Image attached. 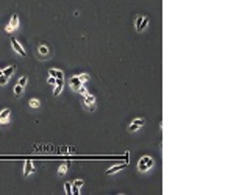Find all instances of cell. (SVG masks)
<instances>
[{"label":"cell","instance_id":"cell-1","mask_svg":"<svg viewBox=\"0 0 239 195\" xmlns=\"http://www.w3.org/2000/svg\"><path fill=\"white\" fill-rule=\"evenodd\" d=\"M153 167H155V159L152 158V156H142V158L138 161V170L142 172V173L150 172Z\"/></svg>","mask_w":239,"mask_h":195},{"label":"cell","instance_id":"cell-2","mask_svg":"<svg viewBox=\"0 0 239 195\" xmlns=\"http://www.w3.org/2000/svg\"><path fill=\"white\" fill-rule=\"evenodd\" d=\"M17 27H19V16L17 14H13L9 17V22L6 23V27H5V31L6 33H13L14 30H17Z\"/></svg>","mask_w":239,"mask_h":195},{"label":"cell","instance_id":"cell-3","mask_svg":"<svg viewBox=\"0 0 239 195\" xmlns=\"http://www.w3.org/2000/svg\"><path fill=\"white\" fill-rule=\"evenodd\" d=\"M38 56L41 58V59H49L52 56V50L42 42V44H39L38 45Z\"/></svg>","mask_w":239,"mask_h":195},{"label":"cell","instance_id":"cell-4","mask_svg":"<svg viewBox=\"0 0 239 195\" xmlns=\"http://www.w3.org/2000/svg\"><path fill=\"white\" fill-rule=\"evenodd\" d=\"M83 105L88 111H96V97L92 94H86L83 98Z\"/></svg>","mask_w":239,"mask_h":195},{"label":"cell","instance_id":"cell-5","mask_svg":"<svg viewBox=\"0 0 239 195\" xmlns=\"http://www.w3.org/2000/svg\"><path fill=\"white\" fill-rule=\"evenodd\" d=\"M11 45H13V48H14V51H16L17 55H20L22 58H24V56H27V51H25L24 45L17 41L16 37H11Z\"/></svg>","mask_w":239,"mask_h":195},{"label":"cell","instance_id":"cell-6","mask_svg":"<svg viewBox=\"0 0 239 195\" xmlns=\"http://www.w3.org/2000/svg\"><path fill=\"white\" fill-rule=\"evenodd\" d=\"M81 84H83V83L80 81L78 75H74V76L69 78V86H71V89L74 90V92H78V89H80V86H81Z\"/></svg>","mask_w":239,"mask_h":195},{"label":"cell","instance_id":"cell-7","mask_svg":"<svg viewBox=\"0 0 239 195\" xmlns=\"http://www.w3.org/2000/svg\"><path fill=\"white\" fill-rule=\"evenodd\" d=\"M9 117H11V109L9 108H5L0 111V125H5L9 122Z\"/></svg>","mask_w":239,"mask_h":195},{"label":"cell","instance_id":"cell-8","mask_svg":"<svg viewBox=\"0 0 239 195\" xmlns=\"http://www.w3.org/2000/svg\"><path fill=\"white\" fill-rule=\"evenodd\" d=\"M33 172H34V162H33L31 159H27V161H25V167H24V175L28 176V175L33 173Z\"/></svg>","mask_w":239,"mask_h":195},{"label":"cell","instance_id":"cell-9","mask_svg":"<svg viewBox=\"0 0 239 195\" xmlns=\"http://www.w3.org/2000/svg\"><path fill=\"white\" fill-rule=\"evenodd\" d=\"M83 184H85V181H83L81 178L75 179L74 183H72V192H71V195H78V193H80L78 190H80V187H81Z\"/></svg>","mask_w":239,"mask_h":195},{"label":"cell","instance_id":"cell-10","mask_svg":"<svg viewBox=\"0 0 239 195\" xmlns=\"http://www.w3.org/2000/svg\"><path fill=\"white\" fill-rule=\"evenodd\" d=\"M125 167H127V161H125V162H122V164L113 165L111 168H108V170H106V175H114L116 172H121V170H124Z\"/></svg>","mask_w":239,"mask_h":195},{"label":"cell","instance_id":"cell-11","mask_svg":"<svg viewBox=\"0 0 239 195\" xmlns=\"http://www.w3.org/2000/svg\"><path fill=\"white\" fill-rule=\"evenodd\" d=\"M55 86V89H53V94H55V97L56 95H60L61 92H63V89H64V80H56V83L53 84Z\"/></svg>","mask_w":239,"mask_h":195},{"label":"cell","instance_id":"cell-12","mask_svg":"<svg viewBox=\"0 0 239 195\" xmlns=\"http://www.w3.org/2000/svg\"><path fill=\"white\" fill-rule=\"evenodd\" d=\"M49 75L50 76H55L56 80H64V72L60 70V69H50L49 70Z\"/></svg>","mask_w":239,"mask_h":195},{"label":"cell","instance_id":"cell-13","mask_svg":"<svg viewBox=\"0 0 239 195\" xmlns=\"http://www.w3.org/2000/svg\"><path fill=\"white\" fill-rule=\"evenodd\" d=\"M3 70V75L6 76V78H9L13 73H14V70H16V66H8V67H5V69H2Z\"/></svg>","mask_w":239,"mask_h":195},{"label":"cell","instance_id":"cell-14","mask_svg":"<svg viewBox=\"0 0 239 195\" xmlns=\"http://www.w3.org/2000/svg\"><path fill=\"white\" fill-rule=\"evenodd\" d=\"M149 17H145V16H142V22H141V25H139V30L138 31H142V30H145V28H147L149 27Z\"/></svg>","mask_w":239,"mask_h":195},{"label":"cell","instance_id":"cell-15","mask_svg":"<svg viewBox=\"0 0 239 195\" xmlns=\"http://www.w3.org/2000/svg\"><path fill=\"white\" fill-rule=\"evenodd\" d=\"M28 105H30V108H33V109H38L39 106H41V101H39L38 98H30Z\"/></svg>","mask_w":239,"mask_h":195},{"label":"cell","instance_id":"cell-16","mask_svg":"<svg viewBox=\"0 0 239 195\" xmlns=\"http://www.w3.org/2000/svg\"><path fill=\"white\" fill-rule=\"evenodd\" d=\"M24 86H20V84H16L14 86V95L16 97H22V94H24Z\"/></svg>","mask_w":239,"mask_h":195},{"label":"cell","instance_id":"cell-17","mask_svg":"<svg viewBox=\"0 0 239 195\" xmlns=\"http://www.w3.org/2000/svg\"><path fill=\"white\" fill-rule=\"evenodd\" d=\"M131 123H135V125H138V126H144V125H145V120L141 119V117H136V119H133Z\"/></svg>","mask_w":239,"mask_h":195},{"label":"cell","instance_id":"cell-18","mask_svg":"<svg viewBox=\"0 0 239 195\" xmlns=\"http://www.w3.org/2000/svg\"><path fill=\"white\" fill-rule=\"evenodd\" d=\"M27 83H28V78H27V75H22L20 78H19V83L17 84H20V86H27Z\"/></svg>","mask_w":239,"mask_h":195},{"label":"cell","instance_id":"cell-19","mask_svg":"<svg viewBox=\"0 0 239 195\" xmlns=\"http://www.w3.org/2000/svg\"><path fill=\"white\" fill-rule=\"evenodd\" d=\"M78 78H80V81H81V83L85 84V83H86V81L89 80V78H91V76H89L88 73H80V75H78Z\"/></svg>","mask_w":239,"mask_h":195},{"label":"cell","instance_id":"cell-20","mask_svg":"<svg viewBox=\"0 0 239 195\" xmlns=\"http://www.w3.org/2000/svg\"><path fill=\"white\" fill-rule=\"evenodd\" d=\"M139 128H141V126H138V125H135V123H130V125H128V131H130V133H136Z\"/></svg>","mask_w":239,"mask_h":195},{"label":"cell","instance_id":"cell-21","mask_svg":"<svg viewBox=\"0 0 239 195\" xmlns=\"http://www.w3.org/2000/svg\"><path fill=\"white\" fill-rule=\"evenodd\" d=\"M66 172H67V164H61L60 168H58V173H60V175H64Z\"/></svg>","mask_w":239,"mask_h":195},{"label":"cell","instance_id":"cell-22","mask_svg":"<svg viewBox=\"0 0 239 195\" xmlns=\"http://www.w3.org/2000/svg\"><path fill=\"white\" fill-rule=\"evenodd\" d=\"M64 190H66V193H67V195H71V192H72V183H64Z\"/></svg>","mask_w":239,"mask_h":195},{"label":"cell","instance_id":"cell-23","mask_svg":"<svg viewBox=\"0 0 239 195\" xmlns=\"http://www.w3.org/2000/svg\"><path fill=\"white\" fill-rule=\"evenodd\" d=\"M78 92H80V94H81L83 97H85L86 94H89V92H88V89H86V87H85L83 84H81V86H80V89H78Z\"/></svg>","mask_w":239,"mask_h":195},{"label":"cell","instance_id":"cell-24","mask_svg":"<svg viewBox=\"0 0 239 195\" xmlns=\"http://www.w3.org/2000/svg\"><path fill=\"white\" fill-rule=\"evenodd\" d=\"M141 22H142V16H138V17H136V20H135V27H136V30H139Z\"/></svg>","mask_w":239,"mask_h":195},{"label":"cell","instance_id":"cell-25","mask_svg":"<svg viewBox=\"0 0 239 195\" xmlns=\"http://www.w3.org/2000/svg\"><path fill=\"white\" fill-rule=\"evenodd\" d=\"M8 83V78L2 73V75H0V86H3V84H6Z\"/></svg>","mask_w":239,"mask_h":195},{"label":"cell","instance_id":"cell-26","mask_svg":"<svg viewBox=\"0 0 239 195\" xmlns=\"http://www.w3.org/2000/svg\"><path fill=\"white\" fill-rule=\"evenodd\" d=\"M47 81H49L50 84H55V83H56V78H55V76H50V75H49V78H47Z\"/></svg>","mask_w":239,"mask_h":195},{"label":"cell","instance_id":"cell-27","mask_svg":"<svg viewBox=\"0 0 239 195\" xmlns=\"http://www.w3.org/2000/svg\"><path fill=\"white\" fill-rule=\"evenodd\" d=\"M2 73H3V70H2V69H0V75H2Z\"/></svg>","mask_w":239,"mask_h":195}]
</instances>
